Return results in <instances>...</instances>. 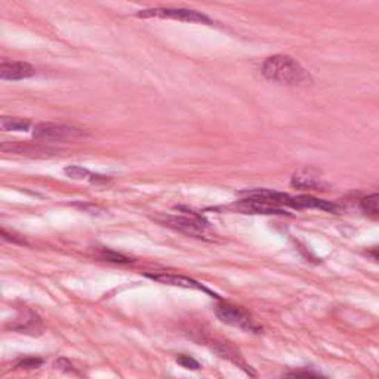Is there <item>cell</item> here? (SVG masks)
Instances as JSON below:
<instances>
[{
    "instance_id": "cell-15",
    "label": "cell",
    "mask_w": 379,
    "mask_h": 379,
    "mask_svg": "<svg viewBox=\"0 0 379 379\" xmlns=\"http://www.w3.org/2000/svg\"><path fill=\"white\" fill-rule=\"evenodd\" d=\"M42 364H43V360L39 357H26V359L18 360L15 367H18V369H38V367H40Z\"/></svg>"
},
{
    "instance_id": "cell-17",
    "label": "cell",
    "mask_w": 379,
    "mask_h": 379,
    "mask_svg": "<svg viewBox=\"0 0 379 379\" xmlns=\"http://www.w3.org/2000/svg\"><path fill=\"white\" fill-rule=\"evenodd\" d=\"M56 369H60V371H65V372H73V364L68 362L67 359H60V360H56L55 364H54Z\"/></svg>"
},
{
    "instance_id": "cell-9",
    "label": "cell",
    "mask_w": 379,
    "mask_h": 379,
    "mask_svg": "<svg viewBox=\"0 0 379 379\" xmlns=\"http://www.w3.org/2000/svg\"><path fill=\"white\" fill-rule=\"evenodd\" d=\"M147 277L153 279L154 282L169 284V286H177V288H184V289H196V291H203L211 293L208 289L202 286L199 282L191 280L186 275H178V274H169V273H160V274H147Z\"/></svg>"
},
{
    "instance_id": "cell-4",
    "label": "cell",
    "mask_w": 379,
    "mask_h": 379,
    "mask_svg": "<svg viewBox=\"0 0 379 379\" xmlns=\"http://www.w3.org/2000/svg\"><path fill=\"white\" fill-rule=\"evenodd\" d=\"M33 136L40 141H76L86 136V132L74 126L43 122L34 126Z\"/></svg>"
},
{
    "instance_id": "cell-12",
    "label": "cell",
    "mask_w": 379,
    "mask_h": 379,
    "mask_svg": "<svg viewBox=\"0 0 379 379\" xmlns=\"http://www.w3.org/2000/svg\"><path fill=\"white\" fill-rule=\"evenodd\" d=\"M0 128L6 132H26L30 129V122L18 118H2Z\"/></svg>"
},
{
    "instance_id": "cell-10",
    "label": "cell",
    "mask_w": 379,
    "mask_h": 379,
    "mask_svg": "<svg viewBox=\"0 0 379 379\" xmlns=\"http://www.w3.org/2000/svg\"><path fill=\"white\" fill-rule=\"evenodd\" d=\"M295 209H320L334 212L337 208L330 202L320 200L312 196H295Z\"/></svg>"
},
{
    "instance_id": "cell-6",
    "label": "cell",
    "mask_w": 379,
    "mask_h": 379,
    "mask_svg": "<svg viewBox=\"0 0 379 379\" xmlns=\"http://www.w3.org/2000/svg\"><path fill=\"white\" fill-rule=\"evenodd\" d=\"M0 150L3 153H15V154H22V156H33V157H48V156H55L56 152L55 148L51 147H45L42 144H31V143H21V141H14V143H3L0 145Z\"/></svg>"
},
{
    "instance_id": "cell-16",
    "label": "cell",
    "mask_w": 379,
    "mask_h": 379,
    "mask_svg": "<svg viewBox=\"0 0 379 379\" xmlns=\"http://www.w3.org/2000/svg\"><path fill=\"white\" fill-rule=\"evenodd\" d=\"M178 364H181L182 367H186V369H191V371H197L200 369V364L197 360H194L193 357H190V355H186V354H182L179 355V357L177 359Z\"/></svg>"
},
{
    "instance_id": "cell-3",
    "label": "cell",
    "mask_w": 379,
    "mask_h": 379,
    "mask_svg": "<svg viewBox=\"0 0 379 379\" xmlns=\"http://www.w3.org/2000/svg\"><path fill=\"white\" fill-rule=\"evenodd\" d=\"M138 17L144 19H172V21H181V22H190V24H204V26H213V21L206 17L204 14L199 13V10L193 9H182V8H153V9H144L138 13Z\"/></svg>"
},
{
    "instance_id": "cell-7",
    "label": "cell",
    "mask_w": 379,
    "mask_h": 379,
    "mask_svg": "<svg viewBox=\"0 0 379 379\" xmlns=\"http://www.w3.org/2000/svg\"><path fill=\"white\" fill-rule=\"evenodd\" d=\"M292 187L298 190H312V191H325L328 184L320 178L313 169H300L292 177Z\"/></svg>"
},
{
    "instance_id": "cell-1",
    "label": "cell",
    "mask_w": 379,
    "mask_h": 379,
    "mask_svg": "<svg viewBox=\"0 0 379 379\" xmlns=\"http://www.w3.org/2000/svg\"><path fill=\"white\" fill-rule=\"evenodd\" d=\"M262 74L271 82L288 86H307L313 82L305 68L289 55H274L262 64Z\"/></svg>"
},
{
    "instance_id": "cell-11",
    "label": "cell",
    "mask_w": 379,
    "mask_h": 379,
    "mask_svg": "<svg viewBox=\"0 0 379 379\" xmlns=\"http://www.w3.org/2000/svg\"><path fill=\"white\" fill-rule=\"evenodd\" d=\"M360 209L366 216L379 220V193L371 194V196L362 199Z\"/></svg>"
},
{
    "instance_id": "cell-5",
    "label": "cell",
    "mask_w": 379,
    "mask_h": 379,
    "mask_svg": "<svg viewBox=\"0 0 379 379\" xmlns=\"http://www.w3.org/2000/svg\"><path fill=\"white\" fill-rule=\"evenodd\" d=\"M215 313H216V317L225 325L243 329L248 332H259V329H261L257 321L252 318L246 312H243L242 308L223 304V305H218L215 308Z\"/></svg>"
},
{
    "instance_id": "cell-2",
    "label": "cell",
    "mask_w": 379,
    "mask_h": 379,
    "mask_svg": "<svg viewBox=\"0 0 379 379\" xmlns=\"http://www.w3.org/2000/svg\"><path fill=\"white\" fill-rule=\"evenodd\" d=\"M157 221L182 234L196 239H206V232L209 228L208 221L194 212H186L184 215H160L157 216Z\"/></svg>"
},
{
    "instance_id": "cell-8",
    "label": "cell",
    "mask_w": 379,
    "mask_h": 379,
    "mask_svg": "<svg viewBox=\"0 0 379 379\" xmlns=\"http://www.w3.org/2000/svg\"><path fill=\"white\" fill-rule=\"evenodd\" d=\"M36 74V70L22 61H2L0 64V79L2 80H22Z\"/></svg>"
},
{
    "instance_id": "cell-14",
    "label": "cell",
    "mask_w": 379,
    "mask_h": 379,
    "mask_svg": "<svg viewBox=\"0 0 379 379\" xmlns=\"http://www.w3.org/2000/svg\"><path fill=\"white\" fill-rule=\"evenodd\" d=\"M64 174L73 179H83L90 177V172L82 166H67L64 169Z\"/></svg>"
},
{
    "instance_id": "cell-13",
    "label": "cell",
    "mask_w": 379,
    "mask_h": 379,
    "mask_svg": "<svg viewBox=\"0 0 379 379\" xmlns=\"http://www.w3.org/2000/svg\"><path fill=\"white\" fill-rule=\"evenodd\" d=\"M95 257L102 259V261H108V262H116V264H128L132 262L131 258L124 257L122 254H118V252H113L110 249H98L95 250Z\"/></svg>"
}]
</instances>
